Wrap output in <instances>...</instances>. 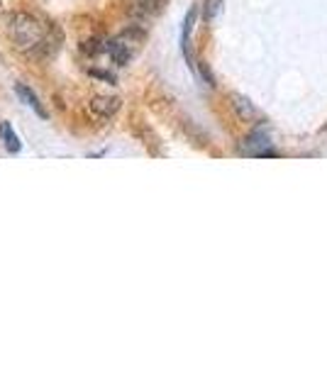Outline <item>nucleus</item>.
Masks as SVG:
<instances>
[{
	"mask_svg": "<svg viewBox=\"0 0 327 366\" xmlns=\"http://www.w3.org/2000/svg\"><path fill=\"white\" fill-rule=\"evenodd\" d=\"M8 34L15 42V47L22 52H37L47 42V27L39 20H34L32 15L24 13H13L8 20Z\"/></svg>",
	"mask_w": 327,
	"mask_h": 366,
	"instance_id": "f257e3e1",
	"label": "nucleus"
},
{
	"mask_svg": "<svg viewBox=\"0 0 327 366\" xmlns=\"http://www.w3.org/2000/svg\"><path fill=\"white\" fill-rule=\"evenodd\" d=\"M142 39H145V34H142L140 29H127V32L117 34L115 39H110V42L106 44V49L117 66H125V64H130L132 57L137 54Z\"/></svg>",
	"mask_w": 327,
	"mask_h": 366,
	"instance_id": "f03ea898",
	"label": "nucleus"
},
{
	"mask_svg": "<svg viewBox=\"0 0 327 366\" xmlns=\"http://www.w3.org/2000/svg\"><path fill=\"white\" fill-rule=\"evenodd\" d=\"M15 93H17V98L24 103V105H29L34 112H37V117H42V120H47V117H49L47 108L42 105V101H39L37 93H34L32 88L24 86V83H15Z\"/></svg>",
	"mask_w": 327,
	"mask_h": 366,
	"instance_id": "7ed1b4c3",
	"label": "nucleus"
},
{
	"mask_svg": "<svg viewBox=\"0 0 327 366\" xmlns=\"http://www.w3.org/2000/svg\"><path fill=\"white\" fill-rule=\"evenodd\" d=\"M117 108H120V101H117V98H103V96H98V98H93V101H91V110L96 112V115H101V117L115 115Z\"/></svg>",
	"mask_w": 327,
	"mask_h": 366,
	"instance_id": "20e7f679",
	"label": "nucleus"
},
{
	"mask_svg": "<svg viewBox=\"0 0 327 366\" xmlns=\"http://www.w3.org/2000/svg\"><path fill=\"white\" fill-rule=\"evenodd\" d=\"M196 15H198L196 8L188 10L186 20H183V32H181V49L188 61H191V32H193V22H196Z\"/></svg>",
	"mask_w": 327,
	"mask_h": 366,
	"instance_id": "39448f33",
	"label": "nucleus"
},
{
	"mask_svg": "<svg viewBox=\"0 0 327 366\" xmlns=\"http://www.w3.org/2000/svg\"><path fill=\"white\" fill-rule=\"evenodd\" d=\"M0 140H3L5 149H8L10 154H17V152L22 149V142H20V137L15 135L10 122H0Z\"/></svg>",
	"mask_w": 327,
	"mask_h": 366,
	"instance_id": "423d86ee",
	"label": "nucleus"
},
{
	"mask_svg": "<svg viewBox=\"0 0 327 366\" xmlns=\"http://www.w3.org/2000/svg\"><path fill=\"white\" fill-rule=\"evenodd\" d=\"M232 108H235L237 115H240L242 120H247V122L256 117V108L252 105V101L249 98H245V96H237L235 93V96H232Z\"/></svg>",
	"mask_w": 327,
	"mask_h": 366,
	"instance_id": "0eeeda50",
	"label": "nucleus"
},
{
	"mask_svg": "<svg viewBox=\"0 0 327 366\" xmlns=\"http://www.w3.org/2000/svg\"><path fill=\"white\" fill-rule=\"evenodd\" d=\"M254 147H261V154L259 156L266 154V147H269V135H266L264 130H254L245 140V152H247V154H254Z\"/></svg>",
	"mask_w": 327,
	"mask_h": 366,
	"instance_id": "6e6552de",
	"label": "nucleus"
},
{
	"mask_svg": "<svg viewBox=\"0 0 327 366\" xmlns=\"http://www.w3.org/2000/svg\"><path fill=\"white\" fill-rule=\"evenodd\" d=\"M220 13H222V0H205V3H203V17H205L208 22H212Z\"/></svg>",
	"mask_w": 327,
	"mask_h": 366,
	"instance_id": "1a4fd4ad",
	"label": "nucleus"
},
{
	"mask_svg": "<svg viewBox=\"0 0 327 366\" xmlns=\"http://www.w3.org/2000/svg\"><path fill=\"white\" fill-rule=\"evenodd\" d=\"M0 3H3V0H0Z\"/></svg>",
	"mask_w": 327,
	"mask_h": 366,
	"instance_id": "9d476101",
	"label": "nucleus"
}]
</instances>
